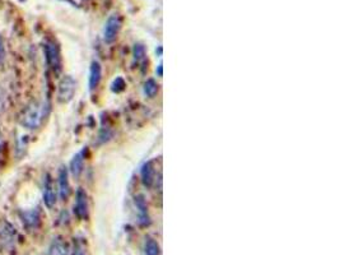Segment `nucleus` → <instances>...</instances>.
Wrapping results in <instances>:
<instances>
[{
  "instance_id": "1",
  "label": "nucleus",
  "mask_w": 340,
  "mask_h": 255,
  "mask_svg": "<svg viewBox=\"0 0 340 255\" xmlns=\"http://www.w3.org/2000/svg\"><path fill=\"white\" fill-rule=\"evenodd\" d=\"M45 116V107L38 101L29 102L19 115V124L29 131H35L42 122Z\"/></svg>"
},
{
  "instance_id": "2",
  "label": "nucleus",
  "mask_w": 340,
  "mask_h": 255,
  "mask_svg": "<svg viewBox=\"0 0 340 255\" xmlns=\"http://www.w3.org/2000/svg\"><path fill=\"white\" fill-rule=\"evenodd\" d=\"M77 90V83L75 79L70 75H65L60 79L58 87V101L61 104H67L72 101Z\"/></svg>"
},
{
  "instance_id": "3",
  "label": "nucleus",
  "mask_w": 340,
  "mask_h": 255,
  "mask_svg": "<svg viewBox=\"0 0 340 255\" xmlns=\"http://www.w3.org/2000/svg\"><path fill=\"white\" fill-rule=\"evenodd\" d=\"M122 26V18L120 14L115 13L107 18L106 24L104 28V40L107 44H111L116 40L117 35H119L120 29Z\"/></svg>"
},
{
  "instance_id": "4",
  "label": "nucleus",
  "mask_w": 340,
  "mask_h": 255,
  "mask_svg": "<svg viewBox=\"0 0 340 255\" xmlns=\"http://www.w3.org/2000/svg\"><path fill=\"white\" fill-rule=\"evenodd\" d=\"M45 49V55L46 60H47L48 65H50L51 69L55 73H59L61 70V56H60V50H59V46L56 45L54 41H47L43 46Z\"/></svg>"
},
{
  "instance_id": "5",
  "label": "nucleus",
  "mask_w": 340,
  "mask_h": 255,
  "mask_svg": "<svg viewBox=\"0 0 340 255\" xmlns=\"http://www.w3.org/2000/svg\"><path fill=\"white\" fill-rule=\"evenodd\" d=\"M43 203L48 209H53L56 204V190L50 175L45 176L43 180Z\"/></svg>"
},
{
  "instance_id": "6",
  "label": "nucleus",
  "mask_w": 340,
  "mask_h": 255,
  "mask_svg": "<svg viewBox=\"0 0 340 255\" xmlns=\"http://www.w3.org/2000/svg\"><path fill=\"white\" fill-rule=\"evenodd\" d=\"M74 213L79 220H87L88 218V198L83 189H78L75 195Z\"/></svg>"
},
{
  "instance_id": "7",
  "label": "nucleus",
  "mask_w": 340,
  "mask_h": 255,
  "mask_svg": "<svg viewBox=\"0 0 340 255\" xmlns=\"http://www.w3.org/2000/svg\"><path fill=\"white\" fill-rule=\"evenodd\" d=\"M58 188H59V195L63 200H67L70 195V184H69V175H68V170L65 167H61L59 170L58 176Z\"/></svg>"
},
{
  "instance_id": "8",
  "label": "nucleus",
  "mask_w": 340,
  "mask_h": 255,
  "mask_svg": "<svg viewBox=\"0 0 340 255\" xmlns=\"http://www.w3.org/2000/svg\"><path fill=\"white\" fill-rule=\"evenodd\" d=\"M21 216L26 229L35 230L41 225V215L38 209L26 210V212H22Z\"/></svg>"
},
{
  "instance_id": "9",
  "label": "nucleus",
  "mask_w": 340,
  "mask_h": 255,
  "mask_svg": "<svg viewBox=\"0 0 340 255\" xmlns=\"http://www.w3.org/2000/svg\"><path fill=\"white\" fill-rule=\"evenodd\" d=\"M70 173L74 178H79L80 174L83 173L84 168V151H80L75 154L70 161Z\"/></svg>"
},
{
  "instance_id": "10",
  "label": "nucleus",
  "mask_w": 340,
  "mask_h": 255,
  "mask_svg": "<svg viewBox=\"0 0 340 255\" xmlns=\"http://www.w3.org/2000/svg\"><path fill=\"white\" fill-rule=\"evenodd\" d=\"M101 65H100L99 61H93L90 64L89 69V90L93 91L99 87L100 82H101Z\"/></svg>"
},
{
  "instance_id": "11",
  "label": "nucleus",
  "mask_w": 340,
  "mask_h": 255,
  "mask_svg": "<svg viewBox=\"0 0 340 255\" xmlns=\"http://www.w3.org/2000/svg\"><path fill=\"white\" fill-rule=\"evenodd\" d=\"M69 245L63 239H55L48 246L47 255H69Z\"/></svg>"
},
{
  "instance_id": "12",
  "label": "nucleus",
  "mask_w": 340,
  "mask_h": 255,
  "mask_svg": "<svg viewBox=\"0 0 340 255\" xmlns=\"http://www.w3.org/2000/svg\"><path fill=\"white\" fill-rule=\"evenodd\" d=\"M140 176H141V183L144 184V186L147 188H151L154 183V168L152 166L151 162L144 163L143 167H141L140 171Z\"/></svg>"
},
{
  "instance_id": "13",
  "label": "nucleus",
  "mask_w": 340,
  "mask_h": 255,
  "mask_svg": "<svg viewBox=\"0 0 340 255\" xmlns=\"http://www.w3.org/2000/svg\"><path fill=\"white\" fill-rule=\"evenodd\" d=\"M135 204H136V208H138V212H139V222H140V225L145 226V225H148L149 223L148 208H147V203L141 195H139V197L135 198Z\"/></svg>"
},
{
  "instance_id": "14",
  "label": "nucleus",
  "mask_w": 340,
  "mask_h": 255,
  "mask_svg": "<svg viewBox=\"0 0 340 255\" xmlns=\"http://www.w3.org/2000/svg\"><path fill=\"white\" fill-rule=\"evenodd\" d=\"M144 252L145 255H160V245L156 240L148 239V241L145 242V247H144Z\"/></svg>"
},
{
  "instance_id": "15",
  "label": "nucleus",
  "mask_w": 340,
  "mask_h": 255,
  "mask_svg": "<svg viewBox=\"0 0 340 255\" xmlns=\"http://www.w3.org/2000/svg\"><path fill=\"white\" fill-rule=\"evenodd\" d=\"M158 92V84L156 83V80L153 79H149L147 80L145 84H144V93H145V96H148V97H154V96L157 95Z\"/></svg>"
},
{
  "instance_id": "16",
  "label": "nucleus",
  "mask_w": 340,
  "mask_h": 255,
  "mask_svg": "<svg viewBox=\"0 0 340 255\" xmlns=\"http://www.w3.org/2000/svg\"><path fill=\"white\" fill-rule=\"evenodd\" d=\"M125 87H126L125 80L120 77L116 78V79L114 80V83L111 84V90L114 91V92H121V91H124V88Z\"/></svg>"
},
{
  "instance_id": "17",
  "label": "nucleus",
  "mask_w": 340,
  "mask_h": 255,
  "mask_svg": "<svg viewBox=\"0 0 340 255\" xmlns=\"http://www.w3.org/2000/svg\"><path fill=\"white\" fill-rule=\"evenodd\" d=\"M72 255H87V250H85L84 244L82 241H77L73 249Z\"/></svg>"
},
{
  "instance_id": "18",
  "label": "nucleus",
  "mask_w": 340,
  "mask_h": 255,
  "mask_svg": "<svg viewBox=\"0 0 340 255\" xmlns=\"http://www.w3.org/2000/svg\"><path fill=\"white\" fill-rule=\"evenodd\" d=\"M144 55H145V49H144L143 45L138 44V45L134 46V58H135L136 60L141 59Z\"/></svg>"
},
{
  "instance_id": "19",
  "label": "nucleus",
  "mask_w": 340,
  "mask_h": 255,
  "mask_svg": "<svg viewBox=\"0 0 340 255\" xmlns=\"http://www.w3.org/2000/svg\"><path fill=\"white\" fill-rule=\"evenodd\" d=\"M7 106V95L3 91V88H0V112H3Z\"/></svg>"
},
{
  "instance_id": "20",
  "label": "nucleus",
  "mask_w": 340,
  "mask_h": 255,
  "mask_svg": "<svg viewBox=\"0 0 340 255\" xmlns=\"http://www.w3.org/2000/svg\"><path fill=\"white\" fill-rule=\"evenodd\" d=\"M6 59V46H4V40L0 37V64L3 63Z\"/></svg>"
},
{
  "instance_id": "21",
  "label": "nucleus",
  "mask_w": 340,
  "mask_h": 255,
  "mask_svg": "<svg viewBox=\"0 0 340 255\" xmlns=\"http://www.w3.org/2000/svg\"><path fill=\"white\" fill-rule=\"evenodd\" d=\"M158 74L162 75V65H160V68H158Z\"/></svg>"
},
{
  "instance_id": "22",
  "label": "nucleus",
  "mask_w": 340,
  "mask_h": 255,
  "mask_svg": "<svg viewBox=\"0 0 340 255\" xmlns=\"http://www.w3.org/2000/svg\"><path fill=\"white\" fill-rule=\"evenodd\" d=\"M3 146V138H2V133H0V148Z\"/></svg>"
}]
</instances>
